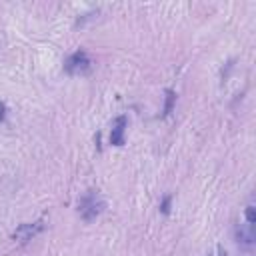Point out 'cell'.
Returning a JSON list of instances; mask_svg holds the SVG:
<instances>
[{
	"instance_id": "cell-1",
	"label": "cell",
	"mask_w": 256,
	"mask_h": 256,
	"mask_svg": "<svg viewBox=\"0 0 256 256\" xmlns=\"http://www.w3.org/2000/svg\"><path fill=\"white\" fill-rule=\"evenodd\" d=\"M78 206H80L78 210H80L82 218H84V220H92V218H96V216L102 212V208H104V200L100 198L98 192L90 190V192L80 200Z\"/></svg>"
},
{
	"instance_id": "cell-2",
	"label": "cell",
	"mask_w": 256,
	"mask_h": 256,
	"mask_svg": "<svg viewBox=\"0 0 256 256\" xmlns=\"http://www.w3.org/2000/svg\"><path fill=\"white\" fill-rule=\"evenodd\" d=\"M64 70H66L68 74H72V76L86 74V72L90 70V58H88V54H86V52H82V50L74 52V54L66 60Z\"/></svg>"
},
{
	"instance_id": "cell-3",
	"label": "cell",
	"mask_w": 256,
	"mask_h": 256,
	"mask_svg": "<svg viewBox=\"0 0 256 256\" xmlns=\"http://www.w3.org/2000/svg\"><path fill=\"white\" fill-rule=\"evenodd\" d=\"M126 126H128V118H126V116H118V118L114 120L112 130H110V144H114V146H122V144H124Z\"/></svg>"
},
{
	"instance_id": "cell-4",
	"label": "cell",
	"mask_w": 256,
	"mask_h": 256,
	"mask_svg": "<svg viewBox=\"0 0 256 256\" xmlns=\"http://www.w3.org/2000/svg\"><path fill=\"white\" fill-rule=\"evenodd\" d=\"M42 226H40V222H36V224H22L16 232H14V238L16 240H20V242H26V240H30L38 230H40Z\"/></svg>"
},
{
	"instance_id": "cell-5",
	"label": "cell",
	"mask_w": 256,
	"mask_h": 256,
	"mask_svg": "<svg viewBox=\"0 0 256 256\" xmlns=\"http://www.w3.org/2000/svg\"><path fill=\"white\" fill-rule=\"evenodd\" d=\"M246 220H248V224H250V226H252V224H254V220H256V216H254V206H252V204L246 208Z\"/></svg>"
},
{
	"instance_id": "cell-6",
	"label": "cell",
	"mask_w": 256,
	"mask_h": 256,
	"mask_svg": "<svg viewBox=\"0 0 256 256\" xmlns=\"http://www.w3.org/2000/svg\"><path fill=\"white\" fill-rule=\"evenodd\" d=\"M166 96H168V102H166V108H164V114H168V112H170V108H172V100H174V92H172V90H166Z\"/></svg>"
},
{
	"instance_id": "cell-7",
	"label": "cell",
	"mask_w": 256,
	"mask_h": 256,
	"mask_svg": "<svg viewBox=\"0 0 256 256\" xmlns=\"http://www.w3.org/2000/svg\"><path fill=\"white\" fill-rule=\"evenodd\" d=\"M4 116H6V106L4 102H0V122H4Z\"/></svg>"
},
{
	"instance_id": "cell-8",
	"label": "cell",
	"mask_w": 256,
	"mask_h": 256,
	"mask_svg": "<svg viewBox=\"0 0 256 256\" xmlns=\"http://www.w3.org/2000/svg\"><path fill=\"white\" fill-rule=\"evenodd\" d=\"M168 204H170V198H164V202H162V212H168Z\"/></svg>"
}]
</instances>
